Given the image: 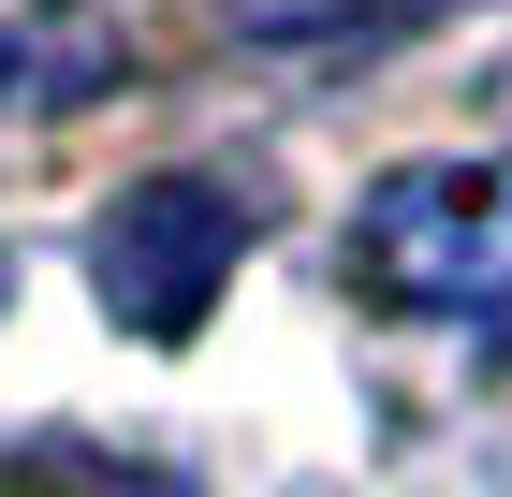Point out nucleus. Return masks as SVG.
<instances>
[{
    "label": "nucleus",
    "mask_w": 512,
    "mask_h": 497,
    "mask_svg": "<svg viewBox=\"0 0 512 497\" xmlns=\"http://www.w3.org/2000/svg\"><path fill=\"white\" fill-rule=\"evenodd\" d=\"M352 293L425 307V322H512V147L381 176L352 205Z\"/></svg>",
    "instance_id": "obj_1"
},
{
    "label": "nucleus",
    "mask_w": 512,
    "mask_h": 497,
    "mask_svg": "<svg viewBox=\"0 0 512 497\" xmlns=\"http://www.w3.org/2000/svg\"><path fill=\"white\" fill-rule=\"evenodd\" d=\"M235 264H249V205L220 176H132L103 205V307L132 337H191Z\"/></svg>",
    "instance_id": "obj_2"
},
{
    "label": "nucleus",
    "mask_w": 512,
    "mask_h": 497,
    "mask_svg": "<svg viewBox=\"0 0 512 497\" xmlns=\"http://www.w3.org/2000/svg\"><path fill=\"white\" fill-rule=\"evenodd\" d=\"M132 74V44L88 15V0H44V15H0V117H74Z\"/></svg>",
    "instance_id": "obj_3"
},
{
    "label": "nucleus",
    "mask_w": 512,
    "mask_h": 497,
    "mask_svg": "<svg viewBox=\"0 0 512 497\" xmlns=\"http://www.w3.org/2000/svg\"><path fill=\"white\" fill-rule=\"evenodd\" d=\"M395 15H439V0H249V44H395Z\"/></svg>",
    "instance_id": "obj_4"
}]
</instances>
